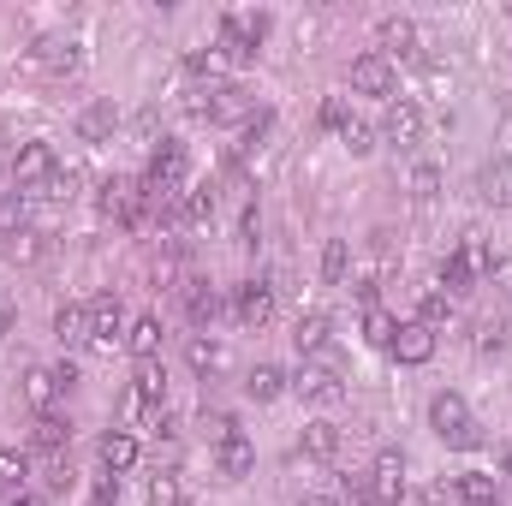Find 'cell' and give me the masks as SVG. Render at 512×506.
<instances>
[{
    "label": "cell",
    "instance_id": "cell-16",
    "mask_svg": "<svg viewBox=\"0 0 512 506\" xmlns=\"http://www.w3.org/2000/svg\"><path fill=\"white\" fill-rule=\"evenodd\" d=\"M54 340L60 346H84L90 340V310L84 304H60L54 310Z\"/></svg>",
    "mask_w": 512,
    "mask_h": 506
},
{
    "label": "cell",
    "instance_id": "cell-36",
    "mask_svg": "<svg viewBox=\"0 0 512 506\" xmlns=\"http://www.w3.org/2000/svg\"><path fill=\"white\" fill-rule=\"evenodd\" d=\"M435 191H441V167L417 161V167H411V197H435Z\"/></svg>",
    "mask_w": 512,
    "mask_h": 506
},
{
    "label": "cell",
    "instance_id": "cell-3",
    "mask_svg": "<svg viewBox=\"0 0 512 506\" xmlns=\"http://www.w3.org/2000/svg\"><path fill=\"white\" fill-rule=\"evenodd\" d=\"M30 60H36L48 78H72V72L84 66V48H78L72 36H42V42L30 48Z\"/></svg>",
    "mask_w": 512,
    "mask_h": 506
},
{
    "label": "cell",
    "instance_id": "cell-28",
    "mask_svg": "<svg viewBox=\"0 0 512 506\" xmlns=\"http://www.w3.org/2000/svg\"><path fill=\"white\" fill-rule=\"evenodd\" d=\"M185 358H191V370H197V376H215V370L227 364V352H221L215 340H203V334H197V340L185 346Z\"/></svg>",
    "mask_w": 512,
    "mask_h": 506
},
{
    "label": "cell",
    "instance_id": "cell-13",
    "mask_svg": "<svg viewBox=\"0 0 512 506\" xmlns=\"http://www.w3.org/2000/svg\"><path fill=\"white\" fill-rule=\"evenodd\" d=\"M215 465H221V483H239V477H251L256 447L245 441V435H233V441H221V447H215Z\"/></svg>",
    "mask_w": 512,
    "mask_h": 506
},
{
    "label": "cell",
    "instance_id": "cell-31",
    "mask_svg": "<svg viewBox=\"0 0 512 506\" xmlns=\"http://www.w3.org/2000/svg\"><path fill=\"white\" fill-rule=\"evenodd\" d=\"M24 221H30V209H24V191H6V197H0V233L12 239V233H24Z\"/></svg>",
    "mask_w": 512,
    "mask_h": 506
},
{
    "label": "cell",
    "instance_id": "cell-38",
    "mask_svg": "<svg viewBox=\"0 0 512 506\" xmlns=\"http://www.w3.org/2000/svg\"><path fill=\"white\" fill-rule=\"evenodd\" d=\"M149 506H179V483H173L167 471H155V477H149Z\"/></svg>",
    "mask_w": 512,
    "mask_h": 506
},
{
    "label": "cell",
    "instance_id": "cell-39",
    "mask_svg": "<svg viewBox=\"0 0 512 506\" xmlns=\"http://www.w3.org/2000/svg\"><path fill=\"white\" fill-rule=\"evenodd\" d=\"M203 429H209V441H215V447H221V441H233V435H239V423H233V417H227V411H203Z\"/></svg>",
    "mask_w": 512,
    "mask_h": 506
},
{
    "label": "cell",
    "instance_id": "cell-23",
    "mask_svg": "<svg viewBox=\"0 0 512 506\" xmlns=\"http://www.w3.org/2000/svg\"><path fill=\"white\" fill-rule=\"evenodd\" d=\"M131 393L143 399V405H161L167 399V370L149 358V364H137V381H131Z\"/></svg>",
    "mask_w": 512,
    "mask_h": 506
},
{
    "label": "cell",
    "instance_id": "cell-5",
    "mask_svg": "<svg viewBox=\"0 0 512 506\" xmlns=\"http://www.w3.org/2000/svg\"><path fill=\"white\" fill-rule=\"evenodd\" d=\"M352 90H358V96H393V60L358 54V60H352Z\"/></svg>",
    "mask_w": 512,
    "mask_h": 506
},
{
    "label": "cell",
    "instance_id": "cell-20",
    "mask_svg": "<svg viewBox=\"0 0 512 506\" xmlns=\"http://www.w3.org/2000/svg\"><path fill=\"white\" fill-rule=\"evenodd\" d=\"M102 465H108V477H120L137 465V441H131L126 429H114V435H102Z\"/></svg>",
    "mask_w": 512,
    "mask_h": 506
},
{
    "label": "cell",
    "instance_id": "cell-8",
    "mask_svg": "<svg viewBox=\"0 0 512 506\" xmlns=\"http://www.w3.org/2000/svg\"><path fill=\"white\" fill-rule=\"evenodd\" d=\"M376 42H382V60H387V54L417 60V24H411V18H399V12H387L382 24H376Z\"/></svg>",
    "mask_w": 512,
    "mask_h": 506
},
{
    "label": "cell",
    "instance_id": "cell-7",
    "mask_svg": "<svg viewBox=\"0 0 512 506\" xmlns=\"http://www.w3.org/2000/svg\"><path fill=\"white\" fill-rule=\"evenodd\" d=\"M370 489H376V506H399L405 501V459H399V453H382V459H376Z\"/></svg>",
    "mask_w": 512,
    "mask_h": 506
},
{
    "label": "cell",
    "instance_id": "cell-32",
    "mask_svg": "<svg viewBox=\"0 0 512 506\" xmlns=\"http://www.w3.org/2000/svg\"><path fill=\"white\" fill-rule=\"evenodd\" d=\"M393 334H399V322L387 310H364V340L370 346H393Z\"/></svg>",
    "mask_w": 512,
    "mask_h": 506
},
{
    "label": "cell",
    "instance_id": "cell-12",
    "mask_svg": "<svg viewBox=\"0 0 512 506\" xmlns=\"http://www.w3.org/2000/svg\"><path fill=\"white\" fill-rule=\"evenodd\" d=\"M292 387H298L304 399H316V405H340V399H346V387H340V376H334L328 364H310V370L292 381Z\"/></svg>",
    "mask_w": 512,
    "mask_h": 506
},
{
    "label": "cell",
    "instance_id": "cell-37",
    "mask_svg": "<svg viewBox=\"0 0 512 506\" xmlns=\"http://www.w3.org/2000/svg\"><path fill=\"white\" fill-rule=\"evenodd\" d=\"M447 316H453V304H447V292H423V316H417V322H423V328H441Z\"/></svg>",
    "mask_w": 512,
    "mask_h": 506
},
{
    "label": "cell",
    "instance_id": "cell-48",
    "mask_svg": "<svg viewBox=\"0 0 512 506\" xmlns=\"http://www.w3.org/2000/svg\"><path fill=\"white\" fill-rule=\"evenodd\" d=\"M507 471H512V459H507Z\"/></svg>",
    "mask_w": 512,
    "mask_h": 506
},
{
    "label": "cell",
    "instance_id": "cell-47",
    "mask_svg": "<svg viewBox=\"0 0 512 506\" xmlns=\"http://www.w3.org/2000/svg\"><path fill=\"white\" fill-rule=\"evenodd\" d=\"M507 161H512V126H507Z\"/></svg>",
    "mask_w": 512,
    "mask_h": 506
},
{
    "label": "cell",
    "instance_id": "cell-9",
    "mask_svg": "<svg viewBox=\"0 0 512 506\" xmlns=\"http://www.w3.org/2000/svg\"><path fill=\"white\" fill-rule=\"evenodd\" d=\"M66 441H72V423H66V417H54V411H36V423H30V447H36V453H48V459H60V453H66Z\"/></svg>",
    "mask_w": 512,
    "mask_h": 506
},
{
    "label": "cell",
    "instance_id": "cell-22",
    "mask_svg": "<svg viewBox=\"0 0 512 506\" xmlns=\"http://www.w3.org/2000/svg\"><path fill=\"white\" fill-rule=\"evenodd\" d=\"M185 304H191V322H197V328H209V322L221 316V292H215L209 280H191V292H185Z\"/></svg>",
    "mask_w": 512,
    "mask_h": 506
},
{
    "label": "cell",
    "instance_id": "cell-17",
    "mask_svg": "<svg viewBox=\"0 0 512 506\" xmlns=\"http://www.w3.org/2000/svg\"><path fill=\"white\" fill-rule=\"evenodd\" d=\"M126 352L137 358V364H149V358L161 352V322H155V316H137V322L126 328Z\"/></svg>",
    "mask_w": 512,
    "mask_h": 506
},
{
    "label": "cell",
    "instance_id": "cell-42",
    "mask_svg": "<svg viewBox=\"0 0 512 506\" xmlns=\"http://www.w3.org/2000/svg\"><path fill=\"white\" fill-rule=\"evenodd\" d=\"M54 381H60V393H72L78 387V364H54Z\"/></svg>",
    "mask_w": 512,
    "mask_h": 506
},
{
    "label": "cell",
    "instance_id": "cell-15",
    "mask_svg": "<svg viewBox=\"0 0 512 506\" xmlns=\"http://www.w3.org/2000/svg\"><path fill=\"white\" fill-rule=\"evenodd\" d=\"M233 310H239V322L262 328V322L274 316V292H268L262 280H245V286H239V298H233Z\"/></svg>",
    "mask_w": 512,
    "mask_h": 506
},
{
    "label": "cell",
    "instance_id": "cell-45",
    "mask_svg": "<svg viewBox=\"0 0 512 506\" xmlns=\"http://www.w3.org/2000/svg\"><path fill=\"white\" fill-rule=\"evenodd\" d=\"M12 334V304H0V340Z\"/></svg>",
    "mask_w": 512,
    "mask_h": 506
},
{
    "label": "cell",
    "instance_id": "cell-30",
    "mask_svg": "<svg viewBox=\"0 0 512 506\" xmlns=\"http://www.w3.org/2000/svg\"><path fill=\"white\" fill-rule=\"evenodd\" d=\"M453 489H459L465 506H495V477H477V471H471V477H459Z\"/></svg>",
    "mask_w": 512,
    "mask_h": 506
},
{
    "label": "cell",
    "instance_id": "cell-34",
    "mask_svg": "<svg viewBox=\"0 0 512 506\" xmlns=\"http://www.w3.org/2000/svg\"><path fill=\"white\" fill-rule=\"evenodd\" d=\"M209 215H215V191H209V185H197V191L179 203V221H209Z\"/></svg>",
    "mask_w": 512,
    "mask_h": 506
},
{
    "label": "cell",
    "instance_id": "cell-4",
    "mask_svg": "<svg viewBox=\"0 0 512 506\" xmlns=\"http://www.w3.org/2000/svg\"><path fill=\"white\" fill-rule=\"evenodd\" d=\"M399 364H429L435 358V328H423V322H399V334H393V346H387Z\"/></svg>",
    "mask_w": 512,
    "mask_h": 506
},
{
    "label": "cell",
    "instance_id": "cell-33",
    "mask_svg": "<svg viewBox=\"0 0 512 506\" xmlns=\"http://www.w3.org/2000/svg\"><path fill=\"white\" fill-rule=\"evenodd\" d=\"M24 477H30V459L18 447H0V483L6 489H24Z\"/></svg>",
    "mask_w": 512,
    "mask_h": 506
},
{
    "label": "cell",
    "instance_id": "cell-35",
    "mask_svg": "<svg viewBox=\"0 0 512 506\" xmlns=\"http://www.w3.org/2000/svg\"><path fill=\"white\" fill-rule=\"evenodd\" d=\"M340 143H346L352 155H370V149H376V131L364 126V120H346V131H340Z\"/></svg>",
    "mask_w": 512,
    "mask_h": 506
},
{
    "label": "cell",
    "instance_id": "cell-6",
    "mask_svg": "<svg viewBox=\"0 0 512 506\" xmlns=\"http://www.w3.org/2000/svg\"><path fill=\"white\" fill-rule=\"evenodd\" d=\"M120 334H126V310H120L114 292H102V298L90 304V340H96V346H114Z\"/></svg>",
    "mask_w": 512,
    "mask_h": 506
},
{
    "label": "cell",
    "instance_id": "cell-21",
    "mask_svg": "<svg viewBox=\"0 0 512 506\" xmlns=\"http://www.w3.org/2000/svg\"><path fill=\"white\" fill-rule=\"evenodd\" d=\"M24 399L36 405V411H54V399H60V381H54V370H24Z\"/></svg>",
    "mask_w": 512,
    "mask_h": 506
},
{
    "label": "cell",
    "instance_id": "cell-41",
    "mask_svg": "<svg viewBox=\"0 0 512 506\" xmlns=\"http://www.w3.org/2000/svg\"><path fill=\"white\" fill-rule=\"evenodd\" d=\"M346 120H352V114H346V102L334 96V102L322 108V126H328V131H346Z\"/></svg>",
    "mask_w": 512,
    "mask_h": 506
},
{
    "label": "cell",
    "instance_id": "cell-44",
    "mask_svg": "<svg viewBox=\"0 0 512 506\" xmlns=\"http://www.w3.org/2000/svg\"><path fill=\"white\" fill-rule=\"evenodd\" d=\"M6 506H42V495H36V489H12V501Z\"/></svg>",
    "mask_w": 512,
    "mask_h": 506
},
{
    "label": "cell",
    "instance_id": "cell-27",
    "mask_svg": "<svg viewBox=\"0 0 512 506\" xmlns=\"http://www.w3.org/2000/svg\"><path fill=\"white\" fill-rule=\"evenodd\" d=\"M245 393L268 405V399H280V393H286V376H280L274 364H256V370H251V381H245Z\"/></svg>",
    "mask_w": 512,
    "mask_h": 506
},
{
    "label": "cell",
    "instance_id": "cell-19",
    "mask_svg": "<svg viewBox=\"0 0 512 506\" xmlns=\"http://www.w3.org/2000/svg\"><path fill=\"white\" fill-rule=\"evenodd\" d=\"M304 453H310V459H334V453H340V423H328V417L304 423Z\"/></svg>",
    "mask_w": 512,
    "mask_h": 506
},
{
    "label": "cell",
    "instance_id": "cell-1",
    "mask_svg": "<svg viewBox=\"0 0 512 506\" xmlns=\"http://www.w3.org/2000/svg\"><path fill=\"white\" fill-rule=\"evenodd\" d=\"M429 423H435V435H441L447 447H477V441H483V435H477V423H471V405H465L459 393H435Z\"/></svg>",
    "mask_w": 512,
    "mask_h": 506
},
{
    "label": "cell",
    "instance_id": "cell-40",
    "mask_svg": "<svg viewBox=\"0 0 512 506\" xmlns=\"http://www.w3.org/2000/svg\"><path fill=\"white\" fill-rule=\"evenodd\" d=\"M483 280H489V286H501V292H512V256H495Z\"/></svg>",
    "mask_w": 512,
    "mask_h": 506
},
{
    "label": "cell",
    "instance_id": "cell-18",
    "mask_svg": "<svg viewBox=\"0 0 512 506\" xmlns=\"http://www.w3.org/2000/svg\"><path fill=\"white\" fill-rule=\"evenodd\" d=\"M209 120H251V96H245L239 84L209 90Z\"/></svg>",
    "mask_w": 512,
    "mask_h": 506
},
{
    "label": "cell",
    "instance_id": "cell-29",
    "mask_svg": "<svg viewBox=\"0 0 512 506\" xmlns=\"http://www.w3.org/2000/svg\"><path fill=\"white\" fill-rule=\"evenodd\" d=\"M42 251H48V245H42V233H36V227L12 233V245H6V256H12L18 268H36V262H42Z\"/></svg>",
    "mask_w": 512,
    "mask_h": 506
},
{
    "label": "cell",
    "instance_id": "cell-14",
    "mask_svg": "<svg viewBox=\"0 0 512 506\" xmlns=\"http://www.w3.org/2000/svg\"><path fill=\"white\" fill-rule=\"evenodd\" d=\"M114 126H120V108H114L108 96H102V102H90V108L78 114V137H84V143H108Z\"/></svg>",
    "mask_w": 512,
    "mask_h": 506
},
{
    "label": "cell",
    "instance_id": "cell-46",
    "mask_svg": "<svg viewBox=\"0 0 512 506\" xmlns=\"http://www.w3.org/2000/svg\"><path fill=\"white\" fill-rule=\"evenodd\" d=\"M298 506H334V501H322V495H310V501H298Z\"/></svg>",
    "mask_w": 512,
    "mask_h": 506
},
{
    "label": "cell",
    "instance_id": "cell-25",
    "mask_svg": "<svg viewBox=\"0 0 512 506\" xmlns=\"http://www.w3.org/2000/svg\"><path fill=\"white\" fill-rule=\"evenodd\" d=\"M346 274H352V245H346V239H328V251H322V280H328V286H346Z\"/></svg>",
    "mask_w": 512,
    "mask_h": 506
},
{
    "label": "cell",
    "instance_id": "cell-24",
    "mask_svg": "<svg viewBox=\"0 0 512 506\" xmlns=\"http://www.w3.org/2000/svg\"><path fill=\"white\" fill-rule=\"evenodd\" d=\"M221 48H227V60H251L256 54V42L245 36V18H239V12L221 18Z\"/></svg>",
    "mask_w": 512,
    "mask_h": 506
},
{
    "label": "cell",
    "instance_id": "cell-43",
    "mask_svg": "<svg viewBox=\"0 0 512 506\" xmlns=\"http://www.w3.org/2000/svg\"><path fill=\"white\" fill-rule=\"evenodd\" d=\"M114 501H120V483H114V477H108V483H102V489H96V501H90V506H114Z\"/></svg>",
    "mask_w": 512,
    "mask_h": 506
},
{
    "label": "cell",
    "instance_id": "cell-26",
    "mask_svg": "<svg viewBox=\"0 0 512 506\" xmlns=\"http://www.w3.org/2000/svg\"><path fill=\"white\" fill-rule=\"evenodd\" d=\"M441 286H447V292L459 298V292H471V286H477V268H471V262H465L459 251L441 256Z\"/></svg>",
    "mask_w": 512,
    "mask_h": 506
},
{
    "label": "cell",
    "instance_id": "cell-11",
    "mask_svg": "<svg viewBox=\"0 0 512 506\" xmlns=\"http://www.w3.org/2000/svg\"><path fill=\"white\" fill-rule=\"evenodd\" d=\"M292 340H298V352H304V358H316V364H328V370H334V346H328V316H304V322L292 328Z\"/></svg>",
    "mask_w": 512,
    "mask_h": 506
},
{
    "label": "cell",
    "instance_id": "cell-10",
    "mask_svg": "<svg viewBox=\"0 0 512 506\" xmlns=\"http://www.w3.org/2000/svg\"><path fill=\"white\" fill-rule=\"evenodd\" d=\"M382 137L387 143H399V149H411L417 137H423V114H417V102H393L382 120Z\"/></svg>",
    "mask_w": 512,
    "mask_h": 506
},
{
    "label": "cell",
    "instance_id": "cell-2",
    "mask_svg": "<svg viewBox=\"0 0 512 506\" xmlns=\"http://www.w3.org/2000/svg\"><path fill=\"white\" fill-rule=\"evenodd\" d=\"M54 173H60V161H54L48 143H24V149L12 155V185H18V191H42Z\"/></svg>",
    "mask_w": 512,
    "mask_h": 506
}]
</instances>
